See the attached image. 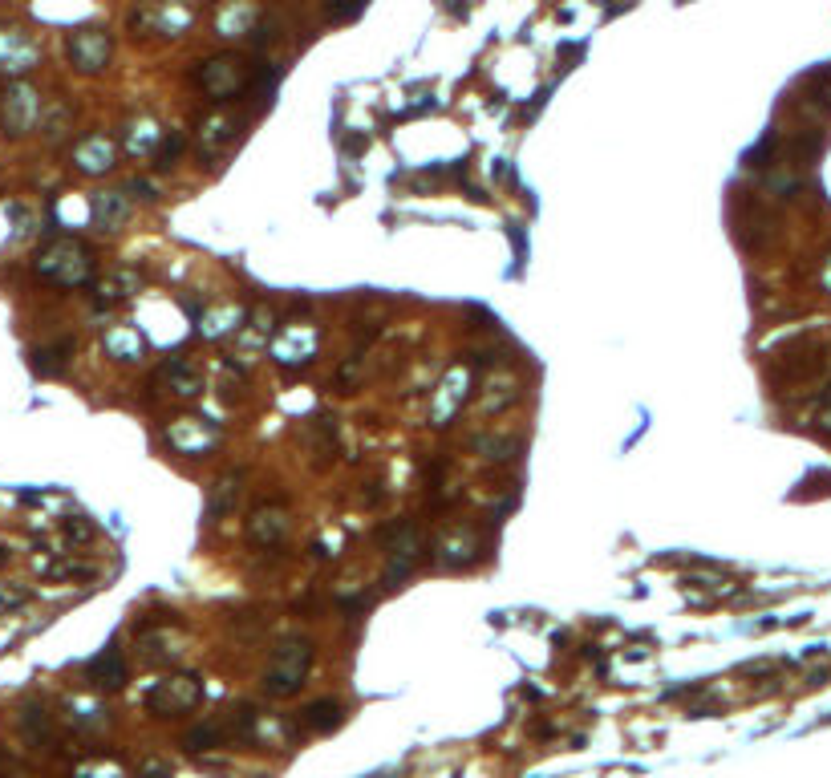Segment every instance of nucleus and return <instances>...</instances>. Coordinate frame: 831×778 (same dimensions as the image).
<instances>
[{
  "label": "nucleus",
  "mask_w": 831,
  "mask_h": 778,
  "mask_svg": "<svg viewBox=\"0 0 831 778\" xmlns=\"http://www.w3.org/2000/svg\"><path fill=\"white\" fill-rule=\"evenodd\" d=\"M33 272L37 280L53 288H82V284H94V252L73 236H53L33 256Z\"/></svg>",
  "instance_id": "nucleus-1"
},
{
  "label": "nucleus",
  "mask_w": 831,
  "mask_h": 778,
  "mask_svg": "<svg viewBox=\"0 0 831 778\" xmlns=\"http://www.w3.org/2000/svg\"><path fill=\"white\" fill-rule=\"evenodd\" d=\"M191 82L211 98V102H232L252 86V65L240 53H219L195 65Z\"/></svg>",
  "instance_id": "nucleus-2"
},
{
  "label": "nucleus",
  "mask_w": 831,
  "mask_h": 778,
  "mask_svg": "<svg viewBox=\"0 0 831 778\" xmlns=\"http://www.w3.org/2000/svg\"><path fill=\"white\" fill-rule=\"evenodd\" d=\"M195 25V5L191 0H138L130 13V33L134 37H163L175 41Z\"/></svg>",
  "instance_id": "nucleus-3"
},
{
  "label": "nucleus",
  "mask_w": 831,
  "mask_h": 778,
  "mask_svg": "<svg viewBox=\"0 0 831 778\" xmlns=\"http://www.w3.org/2000/svg\"><path fill=\"white\" fill-rule=\"evenodd\" d=\"M309 669H313V641L288 637V641L276 645V653H272V661L264 669V689L272 697H292L300 685H305Z\"/></svg>",
  "instance_id": "nucleus-4"
},
{
  "label": "nucleus",
  "mask_w": 831,
  "mask_h": 778,
  "mask_svg": "<svg viewBox=\"0 0 831 778\" xmlns=\"http://www.w3.org/2000/svg\"><path fill=\"white\" fill-rule=\"evenodd\" d=\"M377 543L386 548V584L398 588L422 560V531L414 519H390L386 527H377Z\"/></svg>",
  "instance_id": "nucleus-5"
},
{
  "label": "nucleus",
  "mask_w": 831,
  "mask_h": 778,
  "mask_svg": "<svg viewBox=\"0 0 831 778\" xmlns=\"http://www.w3.org/2000/svg\"><path fill=\"white\" fill-rule=\"evenodd\" d=\"M471 385H475V365L467 357L450 361L438 389H434V402H430V426L434 430H446L450 422L459 418V410L471 402Z\"/></svg>",
  "instance_id": "nucleus-6"
},
{
  "label": "nucleus",
  "mask_w": 831,
  "mask_h": 778,
  "mask_svg": "<svg viewBox=\"0 0 831 778\" xmlns=\"http://www.w3.org/2000/svg\"><path fill=\"white\" fill-rule=\"evenodd\" d=\"M240 138H244V118L232 114V110L203 114L199 126H195V150H199V159H203L207 167H215Z\"/></svg>",
  "instance_id": "nucleus-7"
},
{
  "label": "nucleus",
  "mask_w": 831,
  "mask_h": 778,
  "mask_svg": "<svg viewBox=\"0 0 831 778\" xmlns=\"http://www.w3.org/2000/svg\"><path fill=\"white\" fill-rule=\"evenodd\" d=\"M41 122V94L29 82H13L0 98V130L5 138H25Z\"/></svg>",
  "instance_id": "nucleus-8"
},
{
  "label": "nucleus",
  "mask_w": 831,
  "mask_h": 778,
  "mask_svg": "<svg viewBox=\"0 0 831 778\" xmlns=\"http://www.w3.org/2000/svg\"><path fill=\"white\" fill-rule=\"evenodd\" d=\"M163 438H167V446H171L175 454L203 458V454H211V450L219 446L223 430H219L211 418H199V414H191V418H187V414H183V418H171V422H167Z\"/></svg>",
  "instance_id": "nucleus-9"
},
{
  "label": "nucleus",
  "mask_w": 831,
  "mask_h": 778,
  "mask_svg": "<svg viewBox=\"0 0 831 778\" xmlns=\"http://www.w3.org/2000/svg\"><path fill=\"white\" fill-rule=\"evenodd\" d=\"M199 697H203L199 677L179 673V677L159 681L155 689L146 693V710L155 714V718H179V714H187V710H195V706H199Z\"/></svg>",
  "instance_id": "nucleus-10"
},
{
  "label": "nucleus",
  "mask_w": 831,
  "mask_h": 778,
  "mask_svg": "<svg viewBox=\"0 0 831 778\" xmlns=\"http://www.w3.org/2000/svg\"><path fill=\"white\" fill-rule=\"evenodd\" d=\"M65 57H69V65L78 69V73H102L106 65H110V57H114V41H110V33L106 29H98V25H86V29H73L69 37H65Z\"/></svg>",
  "instance_id": "nucleus-11"
},
{
  "label": "nucleus",
  "mask_w": 831,
  "mask_h": 778,
  "mask_svg": "<svg viewBox=\"0 0 831 778\" xmlns=\"http://www.w3.org/2000/svg\"><path fill=\"white\" fill-rule=\"evenodd\" d=\"M434 568L438 572H463L479 560V535L471 527H446L434 539Z\"/></svg>",
  "instance_id": "nucleus-12"
},
{
  "label": "nucleus",
  "mask_w": 831,
  "mask_h": 778,
  "mask_svg": "<svg viewBox=\"0 0 831 778\" xmlns=\"http://www.w3.org/2000/svg\"><path fill=\"white\" fill-rule=\"evenodd\" d=\"M69 163H73V171H78V175L102 179V175H110L118 167V142L110 134H86V138L73 142Z\"/></svg>",
  "instance_id": "nucleus-13"
},
{
  "label": "nucleus",
  "mask_w": 831,
  "mask_h": 778,
  "mask_svg": "<svg viewBox=\"0 0 831 778\" xmlns=\"http://www.w3.org/2000/svg\"><path fill=\"white\" fill-rule=\"evenodd\" d=\"M321 349V333L317 325H284V333L272 337V353L280 365L288 369H300V365H309Z\"/></svg>",
  "instance_id": "nucleus-14"
},
{
  "label": "nucleus",
  "mask_w": 831,
  "mask_h": 778,
  "mask_svg": "<svg viewBox=\"0 0 831 778\" xmlns=\"http://www.w3.org/2000/svg\"><path fill=\"white\" fill-rule=\"evenodd\" d=\"M244 531H248V543H256V548H280L292 531V515L280 503H260V507H252Z\"/></svg>",
  "instance_id": "nucleus-15"
},
{
  "label": "nucleus",
  "mask_w": 831,
  "mask_h": 778,
  "mask_svg": "<svg viewBox=\"0 0 831 778\" xmlns=\"http://www.w3.org/2000/svg\"><path fill=\"white\" fill-rule=\"evenodd\" d=\"M519 402V381L511 377V369H487L479 381V414L495 418L503 410H511Z\"/></svg>",
  "instance_id": "nucleus-16"
},
{
  "label": "nucleus",
  "mask_w": 831,
  "mask_h": 778,
  "mask_svg": "<svg viewBox=\"0 0 831 778\" xmlns=\"http://www.w3.org/2000/svg\"><path fill=\"white\" fill-rule=\"evenodd\" d=\"M41 49L29 33L21 29H0V73H9V77H21L37 65Z\"/></svg>",
  "instance_id": "nucleus-17"
},
{
  "label": "nucleus",
  "mask_w": 831,
  "mask_h": 778,
  "mask_svg": "<svg viewBox=\"0 0 831 778\" xmlns=\"http://www.w3.org/2000/svg\"><path fill=\"white\" fill-rule=\"evenodd\" d=\"M159 142H163V126L150 114H138L122 126V154H130V159H155Z\"/></svg>",
  "instance_id": "nucleus-18"
},
{
  "label": "nucleus",
  "mask_w": 831,
  "mask_h": 778,
  "mask_svg": "<svg viewBox=\"0 0 831 778\" xmlns=\"http://www.w3.org/2000/svg\"><path fill=\"white\" fill-rule=\"evenodd\" d=\"M130 195L126 191H94L90 195V223L98 231H122V223L130 219Z\"/></svg>",
  "instance_id": "nucleus-19"
},
{
  "label": "nucleus",
  "mask_w": 831,
  "mask_h": 778,
  "mask_svg": "<svg viewBox=\"0 0 831 778\" xmlns=\"http://www.w3.org/2000/svg\"><path fill=\"white\" fill-rule=\"evenodd\" d=\"M244 483H248V471L244 466H236V471H228L223 479L211 483V495H207V519H223V515H232L240 495H244Z\"/></svg>",
  "instance_id": "nucleus-20"
},
{
  "label": "nucleus",
  "mask_w": 831,
  "mask_h": 778,
  "mask_svg": "<svg viewBox=\"0 0 831 778\" xmlns=\"http://www.w3.org/2000/svg\"><path fill=\"white\" fill-rule=\"evenodd\" d=\"M159 377L171 385V394H183V398H191V394H199V389H203V369L195 361H187V357L163 361Z\"/></svg>",
  "instance_id": "nucleus-21"
},
{
  "label": "nucleus",
  "mask_w": 831,
  "mask_h": 778,
  "mask_svg": "<svg viewBox=\"0 0 831 778\" xmlns=\"http://www.w3.org/2000/svg\"><path fill=\"white\" fill-rule=\"evenodd\" d=\"M244 329V308L240 304H223V308H211V313L199 317V333L207 341H223Z\"/></svg>",
  "instance_id": "nucleus-22"
},
{
  "label": "nucleus",
  "mask_w": 831,
  "mask_h": 778,
  "mask_svg": "<svg viewBox=\"0 0 831 778\" xmlns=\"http://www.w3.org/2000/svg\"><path fill=\"white\" fill-rule=\"evenodd\" d=\"M106 353L114 357V361H126V365H134V361H142V353H146V337L134 329V325H114V329H106Z\"/></svg>",
  "instance_id": "nucleus-23"
},
{
  "label": "nucleus",
  "mask_w": 831,
  "mask_h": 778,
  "mask_svg": "<svg viewBox=\"0 0 831 778\" xmlns=\"http://www.w3.org/2000/svg\"><path fill=\"white\" fill-rule=\"evenodd\" d=\"M73 118H78V110H73V102H53L49 110H41V138L49 146L65 142L69 130H73Z\"/></svg>",
  "instance_id": "nucleus-24"
},
{
  "label": "nucleus",
  "mask_w": 831,
  "mask_h": 778,
  "mask_svg": "<svg viewBox=\"0 0 831 778\" xmlns=\"http://www.w3.org/2000/svg\"><path fill=\"white\" fill-rule=\"evenodd\" d=\"M300 722H305V730H317V734H333V730L345 722V706L337 702V697H325V702H313V706H305V714H300Z\"/></svg>",
  "instance_id": "nucleus-25"
},
{
  "label": "nucleus",
  "mask_w": 831,
  "mask_h": 778,
  "mask_svg": "<svg viewBox=\"0 0 831 778\" xmlns=\"http://www.w3.org/2000/svg\"><path fill=\"white\" fill-rule=\"evenodd\" d=\"M69 353H73V337H61V341H53V345H41V349H33V369L41 373V377H57V373H65V365H69Z\"/></svg>",
  "instance_id": "nucleus-26"
},
{
  "label": "nucleus",
  "mask_w": 831,
  "mask_h": 778,
  "mask_svg": "<svg viewBox=\"0 0 831 778\" xmlns=\"http://www.w3.org/2000/svg\"><path fill=\"white\" fill-rule=\"evenodd\" d=\"M134 288H138V272H134V268H114V272H106V276L94 284V292H98L102 304L122 300V296H134Z\"/></svg>",
  "instance_id": "nucleus-27"
},
{
  "label": "nucleus",
  "mask_w": 831,
  "mask_h": 778,
  "mask_svg": "<svg viewBox=\"0 0 831 778\" xmlns=\"http://www.w3.org/2000/svg\"><path fill=\"white\" fill-rule=\"evenodd\" d=\"M305 446H309V450H317V454H321V462H329V454H337V422H333V418H325V414H321V418H313V422H309V430H305ZM317 454H313V458H317Z\"/></svg>",
  "instance_id": "nucleus-28"
},
{
  "label": "nucleus",
  "mask_w": 831,
  "mask_h": 778,
  "mask_svg": "<svg viewBox=\"0 0 831 778\" xmlns=\"http://www.w3.org/2000/svg\"><path fill=\"white\" fill-rule=\"evenodd\" d=\"M90 677L98 689H122L126 685V661L118 653H102L94 665H90Z\"/></svg>",
  "instance_id": "nucleus-29"
},
{
  "label": "nucleus",
  "mask_w": 831,
  "mask_h": 778,
  "mask_svg": "<svg viewBox=\"0 0 831 778\" xmlns=\"http://www.w3.org/2000/svg\"><path fill=\"white\" fill-rule=\"evenodd\" d=\"M471 446H475V454H479L483 462H511L515 450H519V442L507 438V434H479Z\"/></svg>",
  "instance_id": "nucleus-30"
},
{
  "label": "nucleus",
  "mask_w": 831,
  "mask_h": 778,
  "mask_svg": "<svg viewBox=\"0 0 831 778\" xmlns=\"http://www.w3.org/2000/svg\"><path fill=\"white\" fill-rule=\"evenodd\" d=\"M252 25H256V9H248V5H236L228 13H219V21H215L219 37H244V33H252Z\"/></svg>",
  "instance_id": "nucleus-31"
},
{
  "label": "nucleus",
  "mask_w": 831,
  "mask_h": 778,
  "mask_svg": "<svg viewBox=\"0 0 831 778\" xmlns=\"http://www.w3.org/2000/svg\"><path fill=\"white\" fill-rule=\"evenodd\" d=\"M223 738H228V730H219L215 722H203V726H195L191 734H183V750H191V754H203V750L219 746Z\"/></svg>",
  "instance_id": "nucleus-32"
},
{
  "label": "nucleus",
  "mask_w": 831,
  "mask_h": 778,
  "mask_svg": "<svg viewBox=\"0 0 831 778\" xmlns=\"http://www.w3.org/2000/svg\"><path fill=\"white\" fill-rule=\"evenodd\" d=\"M21 730L33 738V742H45L49 738V714L41 706H25L21 710Z\"/></svg>",
  "instance_id": "nucleus-33"
},
{
  "label": "nucleus",
  "mask_w": 831,
  "mask_h": 778,
  "mask_svg": "<svg viewBox=\"0 0 831 778\" xmlns=\"http://www.w3.org/2000/svg\"><path fill=\"white\" fill-rule=\"evenodd\" d=\"M183 146H187V138H183V134H163V142H159V150H155V167L171 171V167H175V159L183 154Z\"/></svg>",
  "instance_id": "nucleus-34"
},
{
  "label": "nucleus",
  "mask_w": 831,
  "mask_h": 778,
  "mask_svg": "<svg viewBox=\"0 0 831 778\" xmlns=\"http://www.w3.org/2000/svg\"><path fill=\"white\" fill-rule=\"evenodd\" d=\"M94 535H98V527H94L86 515H69V519H65V539H69V543H90Z\"/></svg>",
  "instance_id": "nucleus-35"
},
{
  "label": "nucleus",
  "mask_w": 831,
  "mask_h": 778,
  "mask_svg": "<svg viewBox=\"0 0 831 778\" xmlns=\"http://www.w3.org/2000/svg\"><path fill=\"white\" fill-rule=\"evenodd\" d=\"M365 9V0H329V17L333 21H345V17H357Z\"/></svg>",
  "instance_id": "nucleus-36"
},
{
  "label": "nucleus",
  "mask_w": 831,
  "mask_h": 778,
  "mask_svg": "<svg viewBox=\"0 0 831 778\" xmlns=\"http://www.w3.org/2000/svg\"><path fill=\"white\" fill-rule=\"evenodd\" d=\"M815 426L823 430V434H831V389L823 394V402H819V414H815Z\"/></svg>",
  "instance_id": "nucleus-37"
},
{
  "label": "nucleus",
  "mask_w": 831,
  "mask_h": 778,
  "mask_svg": "<svg viewBox=\"0 0 831 778\" xmlns=\"http://www.w3.org/2000/svg\"><path fill=\"white\" fill-rule=\"evenodd\" d=\"M130 191H138V199H159V191L150 187L146 179H134V183H130Z\"/></svg>",
  "instance_id": "nucleus-38"
},
{
  "label": "nucleus",
  "mask_w": 831,
  "mask_h": 778,
  "mask_svg": "<svg viewBox=\"0 0 831 778\" xmlns=\"http://www.w3.org/2000/svg\"><path fill=\"white\" fill-rule=\"evenodd\" d=\"M167 774H171V770H167L163 762H146V766H142V778H167Z\"/></svg>",
  "instance_id": "nucleus-39"
},
{
  "label": "nucleus",
  "mask_w": 831,
  "mask_h": 778,
  "mask_svg": "<svg viewBox=\"0 0 831 778\" xmlns=\"http://www.w3.org/2000/svg\"><path fill=\"white\" fill-rule=\"evenodd\" d=\"M819 288L831 296V252H827V260H823V268H819Z\"/></svg>",
  "instance_id": "nucleus-40"
},
{
  "label": "nucleus",
  "mask_w": 831,
  "mask_h": 778,
  "mask_svg": "<svg viewBox=\"0 0 831 778\" xmlns=\"http://www.w3.org/2000/svg\"><path fill=\"white\" fill-rule=\"evenodd\" d=\"M819 102H823V106L831 110V73L823 77V86H819Z\"/></svg>",
  "instance_id": "nucleus-41"
},
{
  "label": "nucleus",
  "mask_w": 831,
  "mask_h": 778,
  "mask_svg": "<svg viewBox=\"0 0 831 778\" xmlns=\"http://www.w3.org/2000/svg\"><path fill=\"white\" fill-rule=\"evenodd\" d=\"M5 560H9V552H5V548H0V564H5Z\"/></svg>",
  "instance_id": "nucleus-42"
}]
</instances>
